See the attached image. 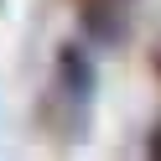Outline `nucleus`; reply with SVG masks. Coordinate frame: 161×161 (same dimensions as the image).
Masks as SVG:
<instances>
[{
    "label": "nucleus",
    "mask_w": 161,
    "mask_h": 161,
    "mask_svg": "<svg viewBox=\"0 0 161 161\" xmlns=\"http://www.w3.org/2000/svg\"><path fill=\"white\" fill-rule=\"evenodd\" d=\"M104 11H109V5L88 0V5H83V26H88V31H99L104 42H119V36H125V21H119V16H104Z\"/></svg>",
    "instance_id": "2"
},
{
    "label": "nucleus",
    "mask_w": 161,
    "mask_h": 161,
    "mask_svg": "<svg viewBox=\"0 0 161 161\" xmlns=\"http://www.w3.org/2000/svg\"><path fill=\"white\" fill-rule=\"evenodd\" d=\"M146 151H151V156H161V125L151 130V140H146Z\"/></svg>",
    "instance_id": "3"
},
{
    "label": "nucleus",
    "mask_w": 161,
    "mask_h": 161,
    "mask_svg": "<svg viewBox=\"0 0 161 161\" xmlns=\"http://www.w3.org/2000/svg\"><path fill=\"white\" fill-rule=\"evenodd\" d=\"M156 68H161V52H156Z\"/></svg>",
    "instance_id": "4"
},
{
    "label": "nucleus",
    "mask_w": 161,
    "mask_h": 161,
    "mask_svg": "<svg viewBox=\"0 0 161 161\" xmlns=\"http://www.w3.org/2000/svg\"><path fill=\"white\" fill-rule=\"evenodd\" d=\"M94 57L83 52L78 42H63L57 47V73H52V88L42 99V125L52 130L57 140H83L88 130V104H94Z\"/></svg>",
    "instance_id": "1"
}]
</instances>
